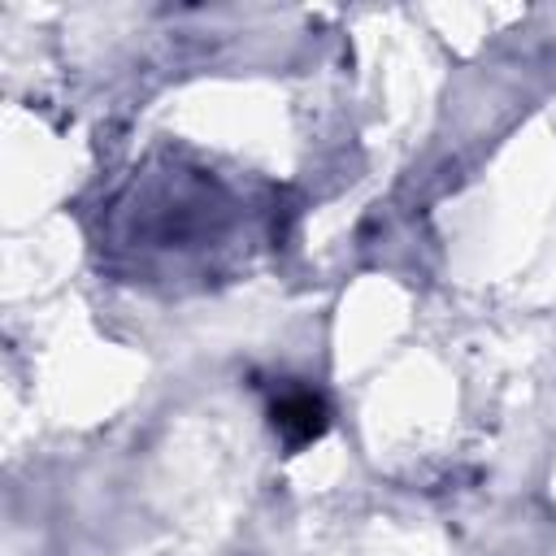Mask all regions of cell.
Wrapping results in <instances>:
<instances>
[{"label":"cell","instance_id":"obj_1","mask_svg":"<svg viewBox=\"0 0 556 556\" xmlns=\"http://www.w3.org/2000/svg\"><path fill=\"white\" fill-rule=\"evenodd\" d=\"M269 417H274V430L282 434L287 447H304V443L321 439L326 426H330V408L313 391H287V395H278L274 408H269Z\"/></svg>","mask_w":556,"mask_h":556}]
</instances>
